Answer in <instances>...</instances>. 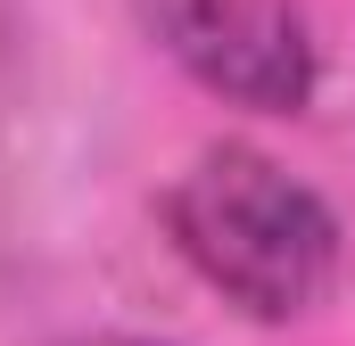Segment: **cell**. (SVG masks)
<instances>
[{
	"label": "cell",
	"instance_id": "cell-1",
	"mask_svg": "<svg viewBox=\"0 0 355 346\" xmlns=\"http://www.w3.org/2000/svg\"><path fill=\"white\" fill-rule=\"evenodd\" d=\"M166 231L198 264L207 289H223L257 322H297L339 280V215L272 165L265 149H198L166 190Z\"/></svg>",
	"mask_w": 355,
	"mask_h": 346
},
{
	"label": "cell",
	"instance_id": "cell-2",
	"mask_svg": "<svg viewBox=\"0 0 355 346\" xmlns=\"http://www.w3.org/2000/svg\"><path fill=\"white\" fill-rule=\"evenodd\" d=\"M149 25L190 83H207L232 107L297 116L314 107L322 50L297 0H149Z\"/></svg>",
	"mask_w": 355,
	"mask_h": 346
},
{
	"label": "cell",
	"instance_id": "cell-3",
	"mask_svg": "<svg viewBox=\"0 0 355 346\" xmlns=\"http://www.w3.org/2000/svg\"><path fill=\"white\" fill-rule=\"evenodd\" d=\"M91 346H141V338H91Z\"/></svg>",
	"mask_w": 355,
	"mask_h": 346
}]
</instances>
